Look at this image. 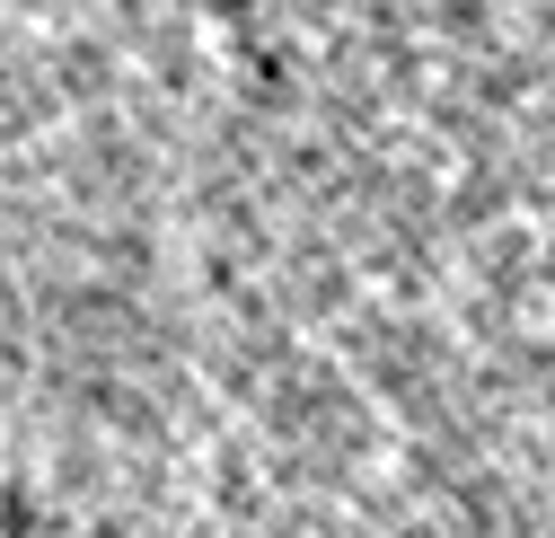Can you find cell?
Instances as JSON below:
<instances>
[{
  "instance_id": "1",
  "label": "cell",
  "mask_w": 555,
  "mask_h": 538,
  "mask_svg": "<svg viewBox=\"0 0 555 538\" xmlns=\"http://www.w3.org/2000/svg\"><path fill=\"white\" fill-rule=\"evenodd\" d=\"M0 538H53V529L27 512V495H10V486H0Z\"/></svg>"
}]
</instances>
